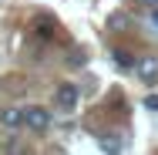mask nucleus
Instances as JSON below:
<instances>
[{
  "label": "nucleus",
  "instance_id": "nucleus-8",
  "mask_svg": "<svg viewBox=\"0 0 158 155\" xmlns=\"http://www.w3.org/2000/svg\"><path fill=\"white\" fill-rule=\"evenodd\" d=\"M152 27L158 31V7H152Z\"/></svg>",
  "mask_w": 158,
  "mask_h": 155
},
{
  "label": "nucleus",
  "instance_id": "nucleus-6",
  "mask_svg": "<svg viewBox=\"0 0 158 155\" xmlns=\"http://www.w3.org/2000/svg\"><path fill=\"white\" fill-rule=\"evenodd\" d=\"M101 145H104V149H108V152H118V149H121V142H118V138H104V142H101Z\"/></svg>",
  "mask_w": 158,
  "mask_h": 155
},
{
  "label": "nucleus",
  "instance_id": "nucleus-1",
  "mask_svg": "<svg viewBox=\"0 0 158 155\" xmlns=\"http://www.w3.org/2000/svg\"><path fill=\"white\" fill-rule=\"evenodd\" d=\"M24 125H27L31 131H47V128H51V111L40 108V105H27V108H24Z\"/></svg>",
  "mask_w": 158,
  "mask_h": 155
},
{
  "label": "nucleus",
  "instance_id": "nucleus-4",
  "mask_svg": "<svg viewBox=\"0 0 158 155\" xmlns=\"http://www.w3.org/2000/svg\"><path fill=\"white\" fill-rule=\"evenodd\" d=\"M0 125L3 128H20L24 125V108H3L0 111Z\"/></svg>",
  "mask_w": 158,
  "mask_h": 155
},
{
  "label": "nucleus",
  "instance_id": "nucleus-5",
  "mask_svg": "<svg viewBox=\"0 0 158 155\" xmlns=\"http://www.w3.org/2000/svg\"><path fill=\"white\" fill-rule=\"evenodd\" d=\"M114 64H118V67H135V58H131V54H128V51H114Z\"/></svg>",
  "mask_w": 158,
  "mask_h": 155
},
{
  "label": "nucleus",
  "instance_id": "nucleus-9",
  "mask_svg": "<svg viewBox=\"0 0 158 155\" xmlns=\"http://www.w3.org/2000/svg\"><path fill=\"white\" fill-rule=\"evenodd\" d=\"M141 3H145V7H158V0H141Z\"/></svg>",
  "mask_w": 158,
  "mask_h": 155
},
{
  "label": "nucleus",
  "instance_id": "nucleus-3",
  "mask_svg": "<svg viewBox=\"0 0 158 155\" xmlns=\"http://www.w3.org/2000/svg\"><path fill=\"white\" fill-rule=\"evenodd\" d=\"M77 98H81V91H77V84H71V81L61 84L57 94H54V101H57V108H61V111H71V108L77 105Z\"/></svg>",
  "mask_w": 158,
  "mask_h": 155
},
{
  "label": "nucleus",
  "instance_id": "nucleus-7",
  "mask_svg": "<svg viewBox=\"0 0 158 155\" xmlns=\"http://www.w3.org/2000/svg\"><path fill=\"white\" fill-rule=\"evenodd\" d=\"M145 108H148V111H158V94H148V98H145Z\"/></svg>",
  "mask_w": 158,
  "mask_h": 155
},
{
  "label": "nucleus",
  "instance_id": "nucleus-2",
  "mask_svg": "<svg viewBox=\"0 0 158 155\" xmlns=\"http://www.w3.org/2000/svg\"><path fill=\"white\" fill-rule=\"evenodd\" d=\"M135 71H138V78H141V81H148V84L158 81V58H155V54L138 58V61H135Z\"/></svg>",
  "mask_w": 158,
  "mask_h": 155
}]
</instances>
